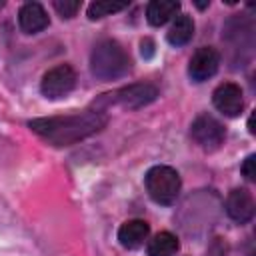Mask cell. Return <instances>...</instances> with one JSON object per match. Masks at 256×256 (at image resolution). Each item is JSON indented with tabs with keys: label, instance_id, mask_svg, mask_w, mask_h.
<instances>
[{
	"label": "cell",
	"instance_id": "9",
	"mask_svg": "<svg viewBox=\"0 0 256 256\" xmlns=\"http://www.w3.org/2000/svg\"><path fill=\"white\" fill-rule=\"evenodd\" d=\"M226 214L238 222V224H246L254 218V210H256V204H254V198L248 190L244 188H236L228 194L226 198Z\"/></svg>",
	"mask_w": 256,
	"mask_h": 256
},
{
	"label": "cell",
	"instance_id": "6",
	"mask_svg": "<svg viewBox=\"0 0 256 256\" xmlns=\"http://www.w3.org/2000/svg\"><path fill=\"white\" fill-rule=\"evenodd\" d=\"M218 66H220V54L210 46H202L192 54L188 62V76L194 82H204L216 74Z\"/></svg>",
	"mask_w": 256,
	"mask_h": 256
},
{
	"label": "cell",
	"instance_id": "17",
	"mask_svg": "<svg viewBox=\"0 0 256 256\" xmlns=\"http://www.w3.org/2000/svg\"><path fill=\"white\" fill-rule=\"evenodd\" d=\"M254 154H250L246 160H244V164H242V174L246 176V180H254V176H256V172H254Z\"/></svg>",
	"mask_w": 256,
	"mask_h": 256
},
{
	"label": "cell",
	"instance_id": "5",
	"mask_svg": "<svg viewBox=\"0 0 256 256\" xmlns=\"http://www.w3.org/2000/svg\"><path fill=\"white\" fill-rule=\"evenodd\" d=\"M190 134L192 138L202 146V148H218L226 136V130L224 126L214 118V116H208V114H200L192 126H190Z\"/></svg>",
	"mask_w": 256,
	"mask_h": 256
},
{
	"label": "cell",
	"instance_id": "13",
	"mask_svg": "<svg viewBox=\"0 0 256 256\" xmlns=\"http://www.w3.org/2000/svg\"><path fill=\"white\" fill-rule=\"evenodd\" d=\"M194 36V22L190 16L186 14H180L176 16V20L172 22L170 30H168V42L172 46H184L192 40Z\"/></svg>",
	"mask_w": 256,
	"mask_h": 256
},
{
	"label": "cell",
	"instance_id": "4",
	"mask_svg": "<svg viewBox=\"0 0 256 256\" xmlns=\"http://www.w3.org/2000/svg\"><path fill=\"white\" fill-rule=\"evenodd\" d=\"M74 86H76V72L68 64H60V66L50 68L42 76V82H40L42 94L50 100L64 98L66 94L72 92Z\"/></svg>",
	"mask_w": 256,
	"mask_h": 256
},
{
	"label": "cell",
	"instance_id": "16",
	"mask_svg": "<svg viewBox=\"0 0 256 256\" xmlns=\"http://www.w3.org/2000/svg\"><path fill=\"white\" fill-rule=\"evenodd\" d=\"M54 8H56V12H58L62 18H72V16L78 12L80 2H78V0H56V2H54Z\"/></svg>",
	"mask_w": 256,
	"mask_h": 256
},
{
	"label": "cell",
	"instance_id": "3",
	"mask_svg": "<svg viewBox=\"0 0 256 256\" xmlns=\"http://www.w3.org/2000/svg\"><path fill=\"white\" fill-rule=\"evenodd\" d=\"M146 190L150 194V198L158 204L170 206L176 202V198L180 196L182 190V180L180 174L170 168V166H154L146 172Z\"/></svg>",
	"mask_w": 256,
	"mask_h": 256
},
{
	"label": "cell",
	"instance_id": "14",
	"mask_svg": "<svg viewBox=\"0 0 256 256\" xmlns=\"http://www.w3.org/2000/svg\"><path fill=\"white\" fill-rule=\"evenodd\" d=\"M178 248L180 242L172 232H160L148 242V256H174Z\"/></svg>",
	"mask_w": 256,
	"mask_h": 256
},
{
	"label": "cell",
	"instance_id": "12",
	"mask_svg": "<svg viewBox=\"0 0 256 256\" xmlns=\"http://www.w3.org/2000/svg\"><path fill=\"white\" fill-rule=\"evenodd\" d=\"M180 10V2L176 0H152L146 8V20L152 26H162L172 20Z\"/></svg>",
	"mask_w": 256,
	"mask_h": 256
},
{
	"label": "cell",
	"instance_id": "10",
	"mask_svg": "<svg viewBox=\"0 0 256 256\" xmlns=\"http://www.w3.org/2000/svg\"><path fill=\"white\" fill-rule=\"evenodd\" d=\"M18 24L22 28V32L26 34H36L42 32L48 26V14L44 10L42 4L38 2H26L20 12H18Z\"/></svg>",
	"mask_w": 256,
	"mask_h": 256
},
{
	"label": "cell",
	"instance_id": "2",
	"mask_svg": "<svg viewBox=\"0 0 256 256\" xmlns=\"http://www.w3.org/2000/svg\"><path fill=\"white\" fill-rule=\"evenodd\" d=\"M130 58L116 40H102L92 48L90 70L100 80H114L128 72Z\"/></svg>",
	"mask_w": 256,
	"mask_h": 256
},
{
	"label": "cell",
	"instance_id": "15",
	"mask_svg": "<svg viewBox=\"0 0 256 256\" xmlns=\"http://www.w3.org/2000/svg\"><path fill=\"white\" fill-rule=\"evenodd\" d=\"M128 6V2H106V0H98V2H92L88 6V18L90 20H96V18H104L108 14H114V12H120Z\"/></svg>",
	"mask_w": 256,
	"mask_h": 256
},
{
	"label": "cell",
	"instance_id": "7",
	"mask_svg": "<svg viewBox=\"0 0 256 256\" xmlns=\"http://www.w3.org/2000/svg\"><path fill=\"white\" fill-rule=\"evenodd\" d=\"M156 96H158V88H156L154 84L138 82V84H130V86L120 88V90L114 94V102H118V104L124 106V108L136 110V108H142V106L154 102Z\"/></svg>",
	"mask_w": 256,
	"mask_h": 256
},
{
	"label": "cell",
	"instance_id": "1",
	"mask_svg": "<svg viewBox=\"0 0 256 256\" xmlns=\"http://www.w3.org/2000/svg\"><path fill=\"white\" fill-rule=\"evenodd\" d=\"M108 122V116L100 110H86L82 114L58 116V118H36L28 126L56 146H68L100 132Z\"/></svg>",
	"mask_w": 256,
	"mask_h": 256
},
{
	"label": "cell",
	"instance_id": "18",
	"mask_svg": "<svg viewBox=\"0 0 256 256\" xmlns=\"http://www.w3.org/2000/svg\"><path fill=\"white\" fill-rule=\"evenodd\" d=\"M0 8H2V2H0Z\"/></svg>",
	"mask_w": 256,
	"mask_h": 256
},
{
	"label": "cell",
	"instance_id": "8",
	"mask_svg": "<svg viewBox=\"0 0 256 256\" xmlns=\"http://www.w3.org/2000/svg\"><path fill=\"white\" fill-rule=\"evenodd\" d=\"M212 102H214L216 110H220L224 116H232L234 118V116H238L242 112V106H244L242 90L234 82H224L214 90Z\"/></svg>",
	"mask_w": 256,
	"mask_h": 256
},
{
	"label": "cell",
	"instance_id": "11",
	"mask_svg": "<svg viewBox=\"0 0 256 256\" xmlns=\"http://www.w3.org/2000/svg\"><path fill=\"white\" fill-rule=\"evenodd\" d=\"M150 226L144 220H128L120 226L118 230V240L124 248H138L146 238H148Z\"/></svg>",
	"mask_w": 256,
	"mask_h": 256
}]
</instances>
